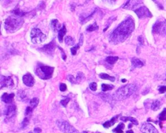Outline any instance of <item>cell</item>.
Instances as JSON below:
<instances>
[{"mask_svg": "<svg viewBox=\"0 0 166 133\" xmlns=\"http://www.w3.org/2000/svg\"><path fill=\"white\" fill-rule=\"evenodd\" d=\"M70 101V98H66V99H64V100H61L60 101V104L62 105L63 107H66V105H67V103H69Z\"/></svg>", "mask_w": 166, "mask_h": 133, "instance_id": "36", "label": "cell"}, {"mask_svg": "<svg viewBox=\"0 0 166 133\" xmlns=\"http://www.w3.org/2000/svg\"><path fill=\"white\" fill-rule=\"evenodd\" d=\"M67 80H68V81H69L71 83H72V84H77L76 79H75V77H73L72 75H67Z\"/></svg>", "mask_w": 166, "mask_h": 133, "instance_id": "34", "label": "cell"}, {"mask_svg": "<svg viewBox=\"0 0 166 133\" xmlns=\"http://www.w3.org/2000/svg\"><path fill=\"white\" fill-rule=\"evenodd\" d=\"M41 131H42V129L38 128V127L35 128V130H34V132H35V133H40Z\"/></svg>", "mask_w": 166, "mask_h": 133, "instance_id": "43", "label": "cell"}, {"mask_svg": "<svg viewBox=\"0 0 166 133\" xmlns=\"http://www.w3.org/2000/svg\"><path fill=\"white\" fill-rule=\"evenodd\" d=\"M58 48H59L60 50H61V51H62V53H62V58H63V60H66V55H65V53H64V51L62 50V49H61L60 47H58Z\"/></svg>", "mask_w": 166, "mask_h": 133, "instance_id": "42", "label": "cell"}, {"mask_svg": "<svg viewBox=\"0 0 166 133\" xmlns=\"http://www.w3.org/2000/svg\"><path fill=\"white\" fill-rule=\"evenodd\" d=\"M89 87H90V88L92 90V91H96L97 88V83H95V82H93V83H90V86H89Z\"/></svg>", "mask_w": 166, "mask_h": 133, "instance_id": "35", "label": "cell"}, {"mask_svg": "<svg viewBox=\"0 0 166 133\" xmlns=\"http://www.w3.org/2000/svg\"><path fill=\"white\" fill-rule=\"evenodd\" d=\"M126 133H134L133 131H132V130H130V131H127L126 132Z\"/></svg>", "mask_w": 166, "mask_h": 133, "instance_id": "44", "label": "cell"}, {"mask_svg": "<svg viewBox=\"0 0 166 133\" xmlns=\"http://www.w3.org/2000/svg\"><path fill=\"white\" fill-rule=\"evenodd\" d=\"M137 86L134 84H128L119 88L114 93L112 99L115 101L125 100L136 91Z\"/></svg>", "mask_w": 166, "mask_h": 133, "instance_id": "2", "label": "cell"}, {"mask_svg": "<svg viewBox=\"0 0 166 133\" xmlns=\"http://www.w3.org/2000/svg\"><path fill=\"white\" fill-rule=\"evenodd\" d=\"M96 133H101V132H96Z\"/></svg>", "mask_w": 166, "mask_h": 133, "instance_id": "48", "label": "cell"}, {"mask_svg": "<svg viewBox=\"0 0 166 133\" xmlns=\"http://www.w3.org/2000/svg\"><path fill=\"white\" fill-rule=\"evenodd\" d=\"M30 107L32 108L33 109H35V108L38 106L39 103V99L37 97H34L32 100H30Z\"/></svg>", "mask_w": 166, "mask_h": 133, "instance_id": "23", "label": "cell"}, {"mask_svg": "<svg viewBox=\"0 0 166 133\" xmlns=\"http://www.w3.org/2000/svg\"><path fill=\"white\" fill-rule=\"evenodd\" d=\"M16 111V107L14 105H9L4 110V116L7 119H10L15 116Z\"/></svg>", "mask_w": 166, "mask_h": 133, "instance_id": "11", "label": "cell"}, {"mask_svg": "<svg viewBox=\"0 0 166 133\" xmlns=\"http://www.w3.org/2000/svg\"><path fill=\"white\" fill-rule=\"evenodd\" d=\"M99 29V26L97 25L96 22H94L93 24H91L90 26L87 27V31L88 32H92L94 31H96Z\"/></svg>", "mask_w": 166, "mask_h": 133, "instance_id": "25", "label": "cell"}, {"mask_svg": "<svg viewBox=\"0 0 166 133\" xmlns=\"http://www.w3.org/2000/svg\"><path fill=\"white\" fill-rule=\"evenodd\" d=\"M82 133H87V132H83Z\"/></svg>", "mask_w": 166, "mask_h": 133, "instance_id": "47", "label": "cell"}, {"mask_svg": "<svg viewBox=\"0 0 166 133\" xmlns=\"http://www.w3.org/2000/svg\"><path fill=\"white\" fill-rule=\"evenodd\" d=\"M15 96L14 93L9 94L7 93H4L1 96V100L2 101L5 102V103H11V102H13V99Z\"/></svg>", "mask_w": 166, "mask_h": 133, "instance_id": "14", "label": "cell"}, {"mask_svg": "<svg viewBox=\"0 0 166 133\" xmlns=\"http://www.w3.org/2000/svg\"><path fill=\"white\" fill-rule=\"evenodd\" d=\"M120 119L121 120V121H123L125 122L129 121L133 123V124H134L136 125H138V122L137 121V119H135L134 117H121Z\"/></svg>", "mask_w": 166, "mask_h": 133, "instance_id": "19", "label": "cell"}, {"mask_svg": "<svg viewBox=\"0 0 166 133\" xmlns=\"http://www.w3.org/2000/svg\"><path fill=\"white\" fill-rule=\"evenodd\" d=\"M56 47V45H55V41H52L50 43H49L48 44L45 45L44 47L41 49V51L44 52L45 53H47L48 55H53L54 50Z\"/></svg>", "mask_w": 166, "mask_h": 133, "instance_id": "12", "label": "cell"}, {"mask_svg": "<svg viewBox=\"0 0 166 133\" xmlns=\"http://www.w3.org/2000/svg\"><path fill=\"white\" fill-rule=\"evenodd\" d=\"M65 43L66 45L68 46H73L75 44V39L73 38L72 36H67L65 38Z\"/></svg>", "mask_w": 166, "mask_h": 133, "instance_id": "26", "label": "cell"}, {"mask_svg": "<svg viewBox=\"0 0 166 133\" xmlns=\"http://www.w3.org/2000/svg\"><path fill=\"white\" fill-rule=\"evenodd\" d=\"M118 116H119V115H117L115 117H113L111 119L109 120V121H107L105 123H104L103 125L104 127L108 129V128L110 127L113 126L116 123Z\"/></svg>", "mask_w": 166, "mask_h": 133, "instance_id": "17", "label": "cell"}, {"mask_svg": "<svg viewBox=\"0 0 166 133\" xmlns=\"http://www.w3.org/2000/svg\"><path fill=\"white\" fill-rule=\"evenodd\" d=\"M67 33V29L66 28V27L64 25H63V26L62 28H61V29L58 31V41H59V42L60 43H62V41H63V38H64V35H66Z\"/></svg>", "mask_w": 166, "mask_h": 133, "instance_id": "18", "label": "cell"}, {"mask_svg": "<svg viewBox=\"0 0 166 133\" xmlns=\"http://www.w3.org/2000/svg\"><path fill=\"white\" fill-rule=\"evenodd\" d=\"M84 79V73L82 72H78L77 75V78H76V81H77V83H80L81 81H82Z\"/></svg>", "mask_w": 166, "mask_h": 133, "instance_id": "30", "label": "cell"}, {"mask_svg": "<svg viewBox=\"0 0 166 133\" xmlns=\"http://www.w3.org/2000/svg\"><path fill=\"white\" fill-rule=\"evenodd\" d=\"M140 131L143 133H158V130L155 126L149 123H144L141 125Z\"/></svg>", "mask_w": 166, "mask_h": 133, "instance_id": "10", "label": "cell"}, {"mask_svg": "<svg viewBox=\"0 0 166 133\" xmlns=\"http://www.w3.org/2000/svg\"><path fill=\"white\" fill-rule=\"evenodd\" d=\"M99 77L102 79H104V80H109V81H112V82H114L115 81V77H112V76H110L109 75L106 73H101L99 74Z\"/></svg>", "mask_w": 166, "mask_h": 133, "instance_id": "20", "label": "cell"}, {"mask_svg": "<svg viewBox=\"0 0 166 133\" xmlns=\"http://www.w3.org/2000/svg\"><path fill=\"white\" fill-rule=\"evenodd\" d=\"M83 41H84V36H83L82 34L81 35V36H80V39H79V45L80 46H81L83 44Z\"/></svg>", "mask_w": 166, "mask_h": 133, "instance_id": "40", "label": "cell"}, {"mask_svg": "<svg viewBox=\"0 0 166 133\" xmlns=\"http://www.w3.org/2000/svg\"><path fill=\"white\" fill-rule=\"evenodd\" d=\"M132 66H133V68H140L143 66V63L140 59L136 57H134L132 58L131 60Z\"/></svg>", "mask_w": 166, "mask_h": 133, "instance_id": "15", "label": "cell"}, {"mask_svg": "<svg viewBox=\"0 0 166 133\" xmlns=\"http://www.w3.org/2000/svg\"><path fill=\"white\" fill-rule=\"evenodd\" d=\"M126 81H127V80H125H125H122V82H123V83L126 82Z\"/></svg>", "mask_w": 166, "mask_h": 133, "instance_id": "46", "label": "cell"}, {"mask_svg": "<svg viewBox=\"0 0 166 133\" xmlns=\"http://www.w3.org/2000/svg\"><path fill=\"white\" fill-rule=\"evenodd\" d=\"M29 119L27 118V117H26V118H24V119L22 121L21 123V129H25L26 128L27 126L29 125Z\"/></svg>", "mask_w": 166, "mask_h": 133, "instance_id": "31", "label": "cell"}, {"mask_svg": "<svg viewBox=\"0 0 166 133\" xmlns=\"http://www.w3.org/2000/svg\"><path fill=\"white\" fill-rule=\"evenodd\" d=\"M135 13L137 14L139 18H143L146 17H152V14L146 7H140L134 11Z\"/></svg>", "mask_w": 166, "mask_h": 133, "instance_id": "8", "label": "cell"}, {"mask_svg": "<svg viewBox=\"0 0 166 133\" xmlns=\"http://www.w3.org/2000/svg\"><path fill=\"white\" fill-rule=\"evenodd\" d=\"M12 12L16 16H19V17H23L24 15L26 14L25 12H22L21 11H20L19 9H15V10L12 11Z\"/></svg>", "mask_w": 166, "mask_h": 133, "instance_id": "29", "label": "cell"}, {"mask_svg": "<svg viewBox=\"0 0 166 133\" xmlns=\"http://www.w3.org/2000/svg\"><path fill=\"white\" fill-rule=\"evenodd\" d=\"M114 88V86L112 85L102 84V85H101V88H102V90L103 92L111 90H112Z\"/></svg>", "mask_w": 166, "mask_h": 133, "instance_id": "28", "label": "cell"}, {"mask_svg": "<svg viewBox=\"0 0 166 133\" xmlns=\"http://www.w3.org/2000/svg\"><path fill=\"white\" fill-rule=\"evenodd\" d=\"M135 23L131 16L123 21L116 28L110 33L109 42L113 44H118L126 41L134 31Z\"/></svg>", "mask_w": 166, "mask_h": 133, "instance_id": "1", "label": "cell"}, {"mask_svg": "<svg viewBox=\"0 0 166 133\" xmlns=\"http://www.w3.org/2000/svg\"><path fill=\"white\" fill-rule=\"evenodd\" d=\"M158 90L160 92V93H161V94H163V93H164L166 92V86H162L160 87L159 88Z\"/></svg>", "mask_w": 166, "mask_h": 133, "instance_id": "39", "label": "cell"}, {"mask_svg": "<svg viewBox=\"0 0 166 133\" xmlns=\"http://www.w3.org/2000/svg\"><path fill=\"white\" fill-rule=\"evenodd\" d=\"M31 42L33 44H40L45 41L47 36L40 29L33 28L31 32Z\"/></svg>", "mask_w": 166, "mask_h": 133, "instance_id": "5", "label": "cell"}, {"mask_svg": "<svg viewBox=\"0 0 166 133\" xmlns=\"http://www.w3.org/2000/svg\"><path fill=\"white\" fill-rule=\"evenodd\" d=\"M51 29L54 32L57 33L61 29V25L59 23V21H58V20H53L51 21Z\"/></svg>", "mask_w": 166, "mask_h": 133, "instance_id": "16", "label": "cell"}, {"mask_svg": "<svg viewBox=\"0 0 166 133\" xmlns=\"http://www.w3.org/2000/svg\"><path fill=\"white\" fill-rule=\"evenodd\" d=\"M138 42H139L140 44L141 45H143V42H144V40H143V37L142 36H140L139 37H138Z\"/></svg>", "mask_w": 166, "mask_h": 133, "instance_id": "41", "label": "cell"}, {"mask_svg": "<svg viewBox=\"0 0 166 133\" xmlns=\"http://www.w3.org/2000/svg\"><path fill=\"white\" fill-rule=\"evenodd\" d=\"M57 125L60 131L64 133H79L74 127L71 125L65 120H57Z\"/></svg>", "mask_w": 166, "mask_h": 133, "instance_id": "6", "label": "cell"}, {"mask_svg": "<svg viewBox=\"0 0 166 133\" xmlns=\"http://www.w3.org/2000/svg\"><path fill=\"white\" fill-rule=\"evenodd\" d=\"M60 90L62 92H65L67 90V86L64 83H61L60 85Z\"/></svg>", "mask_w": 166, "mask_h": 133, "instance_id": "38", "label": "cell"}, {"mask_svg": "<svg viewBox=\"0 0 166 133\" xmlns=\"http://www.w3.org/2000/svg\"><path fill=\"white\" fill-rule=\"evenodd\" d=\"M80 48V46L79 44L75 45L74 47L71 48V52H72V55H75L77 54V51Z\"/></svg>", "mask_w": 166, "mask_h": 133, "instance_id": "33", "label": "cell"}, {"mask_svg": "<svg viewBox=\"0 0 166 133\" xmlns=\"http://www.w3.org/2000/svg\"><path fill=\"white\" fill-rule=\"evenodd\" d=\"M23 82L26 86H29V87H32V86L35 84V79H34L33 77L29 73L26 74L23 76Z\"/></svg>", "mask_w": 166, "mask_h": 133, "instance_id": "13", "label": "cell"}, {"mask_svg": "<svg viewBox=\"0 0 166 133\" xmlns=\"http://www.w3.org/2000/svg\"><path fill=\"white\" fill-rule=\"evenodd\" d=\"M125 128V125L123 124V123H119V124L118 125V127L115 129L113 130V132H116V133H123V129Z\"/></svg>", "mask_w": 166, "mask_h": 133, "instance_id": "27", "label": "cell"}, {"mask_svg": "<svg viewBox=\"0 0 166 133\" xmlns=\"http://www.w3.org/2000/svg\"><path fill=\"white\" fill-rule=\"evenodd\" d=\"M160 121H165L166 120V108L164 109V110L159 115Z\"/></svg>", "mask_w": 166, "mask_h": 133, "instance_id": "32", "label": "cell"}, {"mask_svg": "<svg viewBox=\"0 0 166 133\" xmlns=\"http://www.w3.org/2000/svg\"><path fill=\"white\" fill-rule=\"evenodd\" d=\"M119 59V57H112V56H110V57H106V61L107 63H109L110 65H113Z\"/></svg>", "mask_w": 166, "mask_h": 133, "instance_id": "21", "label": "cell"}, {"mask_svg": "<svg viewBox=\"0 0 166 133\" xmlns=\"http://www.w3.org/2000/svg\"><path fill=\"white\" fill-rule=\"evenodd\" d=\"M161 107V103L160 101L158 100H155L153 102V103L151 105V109L154 111L158 110Z\"/></svg>", "mask_w": 166, "mask_h": 133, "instance_id": "22", "label": "cell"}, {"mask_svg": "<svg viewBox=\"0 0 166 133\" xmlns=\"http://www.w3.org/2000/svg\"><path fill=\"white\" fill-rule=\"evenodd\" d=\"M54 68L45 66L42 64H38L35 70V73L40 78L43 80H48L51 79L53 76Z\"/></svg>", "mask_w": 166, "mask_h": 133, "instance_id": "4", "label": "cell"}, {"mask_svg": "<svg viewBox=\"0 0 166 133\" xmlns=\"http://www.w3.org/2000/svg\"><path fill=\"white\" fill-rule=\"evenodd\" d=\"M132 127V124H129L128 125V128H131Z\"/></svg>", "mask_w": 166, "mask_h": 133, "instance_id": "45", "label": "cell"}, {"mask_svg": "<svg viewBox=\"0 0 166 133\" xmlns=\"http://www.w3.org/2000/svg\"><path fill=\"white\" fill-rule=\"evenodd\" d=\"M153 33L166 35V20L156 21L153 26Z\"/></svg>", "mask_w": 166, "mask_h": 133, "instance_id": "7", "label": "cell"}, {"mask_svg": "<svg viewBox=\"0 0 166 133\" xmlns=\"http://www.w3.org/2000/svg\"><path fill=\"white\" fill-rule=\"evenodd\" d=\"M17 95H17L18 99L20 101H24L26 100V99H27L26 93L24 92L23 90H20L19 92H18Z\"/></svg>", "mask_w": 166, "mask_h": 133, "instance_id": "24", "label": "cell"}, {"mask_svg": "<svg viewBox=\"0 0 166 133\" xmlns=\"http://www.w3.org/2000/svg\"><path fill=\"white\" fill-rule=\"evenodd\" d=\"M0 85H1V89L3 88H12L14 85L13 79L11 77H5L1 75V80H0Z\"/></svg>", "mask_w": 166, "mask_h": 133, "instance_id": "9", "label": "cell"}, {"mask_svg": "<svg viewBox=\"0 0 166 133\" xmlns=\"http://www.w3.org/2000/svg\"><path fill=\"white\" fill-rule=\"evenodd\" d=\"M33 109L31 107H27L26 108V112H25V114H26V116H28L29 114H31L32 112H33Z\"/></svg>", "mask_w": 166, "mask_h": 133, "instance_id": "37", "label": "cell"}, {"mask_svg": "<svg viewBox=\"0 0 166 133\" xmlns=\"http://www.w3.org/2000/svg\"><path fill=\"white\" fill-rule=\"evenodd\" d=\"M24 23L22 17L11 16L9 17L5 21V29L8 33H13L19 30Z\"/></svg>", "mask_w": 166, "mask_h": 133, "instance_id": "3", "label": "cell"}]
</instances>
